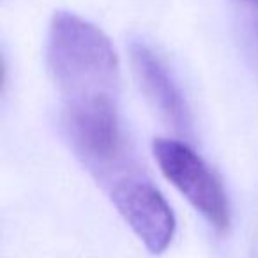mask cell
Returning a JSON list of instances; mask_svg holds the SVG:
<instances>
[{"instance_id": "obj_1", "label": "cell", "mask_w": 258, "mask_h": 258, "mask_svg": "<svg viewBox=\"0 0 258 258\" xmlns=\"http://www.w3.org/2000/svg\"><path fill=\"white\" fill-rule=\"evenodd\" d=\"M46 64L62 103V125L76 158L96 180L131 161L118 120L120 64L97 25L71 11L51 16Z\"/></svg>"}, {"instance_id": "obj_2", "label": "cell", "mask_w": 258, "mask_h": 258, "mask_svg": "<svg viewBox=\"0 0 258 258\" xmlns=\"http://www.w3.org/2000/svg\"><path fill=\"white\" fill-rule=\"evenodd\" d=\"M101 187L149 253L158 256L168 249L177 230L175 214L161 191L137 165L122 170Z\"/></svg>"}, {"instance_id": "obj_3", "label": "cell", "mask_w": 258, "mask_h": 258, "mask_svg": "<svg viewBox=\"0 0 258 258\" xmlns=\"http://www.w3.org/2000/svg\"><path fill=\"white\" fill-rule=\"evenodd\" d=\"M152 154L165 179L216 232L225 233L232 221L230 202L211 166L189 145L172 138H156Z\"/></svg>"}, {"instance_id": "obj_4", "label": "cell", "mask_w": 258, "mask_h": 258, "mask_svg": "<svg viewBox=\"0 0 258 258\" xmlns=\"http://www.w3.org/2000/svg\"><path fill=\"white\" fill-rule=\"evenodd\" d=\"M129 58L133 66L135 78L144 92L145 99L159 113V117L170 124L177 133L187 135L191 131L189 108L175 85L168 69L156 57V53L145 43L135 41L129 46Z\"/></svg>"}, {"instance_id": "obj_5", "label": "cell", "mask_w": 258, "mask_h": 258, "mask_svg": "<svg viewBox=\"0 0 258 258\" xmlns=\"http://www.w3.org/2000/svg\"><path fill=\"white\" fill-rule=\"evenodd\" d=\"M246 2H251V4H258V0H246Z\"/></svg>"}]
</instances>
